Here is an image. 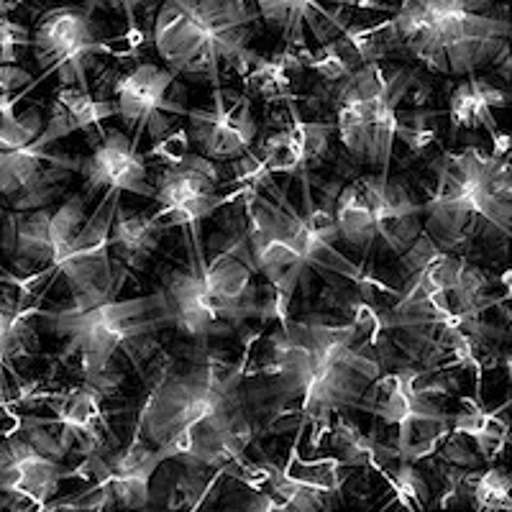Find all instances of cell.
Wrapping results in <instances>:
<instances>
[{"label": "cell", "mask_w": 512, "mask_h": 512, "mask_svg": "<svg viewBox=\"0 0 512 512\" xmlns=\"http://www.w3.org/2000/svg\"><path fill=\"white\" fill-rule=\"evenodd\" d=\"M382 474L387 477V484L392 489V500L397 502L405 510H425L428 502H431V487L425 482V477L420 474V469L410 461L395 459L392 469H382Z\"/></svg>", "instance_id": "obj_38"}, {"label": "cell", "mask_w": 512, "mask_h": 512, "mask_svg": "<svg viewBox=\"0 0 512 512\" xmlns=\"http://www.w3.org/2000/svg\"><path fill=\"white\" fill-rule=\"evenodd\" d=\"M256 26L251 0H162L152 41L177 77L221 88L223 77L244 75L259 57Z\"/></svg>", "instance_id": "obj_5"}, {"label": "cell", "mask_w": 512, "mask_h": 512, "mask_svg": "<svg viewBox=\"0 0 512 512\" xmlns=\"http://www.w3.org/2000/svg\"><path fill=\"white\" fill-rule=\"evenodd\" d=\"M390 21L402 52L438 75H474L510 52L507 0H400Z\"/></svg>", "instance_id": "obj_4"}, {"label": "cell", "mask_w": 512, "mask_h": 512, "mask_svg": "<svg viewBox=\"0 0 512 512\" xmlns=\"http://www.w3.org/2000/svg\"><path fill=\"white\" fill-rule=\"evenodd\" d=\"M507 408H510V402H505V408L487 410L477 400H469L461 413L451 415V431L469 438L484 464H495L510 438Z\"/></svg>", "instance_id": "obj_28"}, {"label": "cell", "mask_w": 512, "mask_h": 512, "mask_svg": "<svg viewBox=\"0 0 512 512\" xmlns=\"http://www.w3.org/2000/svg\"><path fill=\"white\" fill-rule=\"evenodd\" d=\"M187 136L195 152L218 164L244 157L259 136L254 103L246 93L216 88L208 105L187 108Z\"/></svg>", "instance_id": "obj_16"}, {"label": "cell", "mask_w": 512, "mask_h": 512, "mask_svg": "<svg viewBox=\"0 0 512 512\" xmlns=\"http://www.w3.org/2000/svg\"><path fill=\"white\" fill-rule=\"evenodd\" d=\"M152 185V200L159 205L154 218L159 226L164 231L177 226L192 233H200V223L218 213L221 205L239 200L249 190L241 187L239 192H221V164L198 152H190L180 164L159 169Z\"/></svg>", "instance_id": "obj_14"}, {"label": "cell", "mask_w": 512, "mask_h": 512, "mask_svg": "<svg viewBox=\"0 0 512 512\" xmlns=\"http://www.w3.org/2000/svg\"><path fill=\"white\" fill-rule=\"evenodd\" d=\"M241 203L251 259L259 277H264L272 290L274 318L280 323L290 315L295 292L308 290L313 267L336 272L338 277H351L359 287L367 282L361 267L336 254L333 244L320 241L310 231L290 200L282 198L280 203H274L259 192V187H249L241 195Z\"/></svg>", "instance_id": "obj_6"}, {"label": "cell", "mask_w": 512, "mask_h": 512, "mask_svg": "<svg viewBox=\"0 0 512 512\" xmlns=\"http://www.w3.org/2000/svg\"><path fill=\"white\" fill-rule=\"evenodd\" d=\"M192 152L190 136H187L185 126H175L172 131L157 139L152 144L149 152H144V159H152V162H159L162 167H172V164H180L187 154Z\"/></svg>", "instance_id": "obj_41"}, {"label": "cell", "mask_w": 512, "mask_h": 512, "mask_svg": "<svg viewBox=\"0 0 512 512\" xmlns=\"http://www.w3.org/2000/svg\"><path fill=\"white\" fill-rule=\"evenodd\" d=\"M85 218L88 200L82 195H64L44 208L3 213V259H8L21 282L47 280Z\"/></svg>", "instance_id": "obj_10"}, {"label": "cell", "mask_w": 512, "mask_h": 512, "mask_svg": "<svg viewBox=\"0 0 512 512\" xmlns=\"http://www.w3.org/2000/svg\"><path fill=\"white\" fill-rule=\"evenodd\" d=\"M395 456L400 461H418L431 459L443 443V438L451 433V413L441 408V402L423 400L410 410L400 423L395 425Z\"/></svg>", "instance_id": "obj_26"}, {"label": "cell", "mask_w": 512, "mask_h": 512, "mask_svg": "<svg viewBox=\"0 0 512 512\" xmlns=\"http://www.w3.org/2000/svg\"><path fill=\"white\" fill-rule=\"evenodd\" d=\"M346 39L354 44L356 54H359L361 64L364 62H379V59H387L392 52H400V41H397L395 26L392 21H382V24L361 26V24H346V29L341 31Z\"/></svg>", "instance_id": "obj_37"}, {"label": "cell", "mask_w": 512, "mask_h": 512, "mask_svg": "<svg viewBox=\"0 0 512 512\" xmlns=\"http://www.w3.org/2000/svg\"><path fill=\"white\" fill-rule=\"evenodd\" d=\"M287 113H290V128L292 139H295L300 157H303L305 169L315 167L323 162V157L331 149V136L336 134V126L326 121H303L295 108V100H287Z\"/></svg>", "instance_id": "obj_36"}, {"label": "cell", "mask_w": 512, "mask_h": 512, "mask_svg": "<svg viewBox=\"0 0 512 512\" xmlns=\"http://www.w3.org/2000/svg\"><path fill=\"white\" fill-rule=\"evenodd\" d=\"M0 233H3V210H0ZM0 274H8L6 264H3V251H0Z\"/></svg>", "instance_id": "obj_46"}, {"label": "cell", "mask_w": 512, "mask_h": 512, "mask_svg": "<svg viewBox=\"0 0 512 512\" xmlns=\"http://www.w3.org/2000/svg\"><path fill=\"white\" fill-rule=\"evenodd\" d=\"M264 26L280 34L285 49L308 52V34L315 44L336 39L349 24L346 8L361 0H251Z\"/></svg>", "instance_id": "obj_18"}, {"label": "cell", "mask_w": 512, "mask_h": 512, "mask_svg": "<svg viewBox=\"0 0 512 512\" xmlns=\"http://www.w3.org/2000/svg\"><path fill=\"white\" fill-rule=\"evenodd\" d=\"M26 297H29L26 290L21 295L0 290V384L6 372L18 379V361L31 359L39 351V331H36L39 310L26 303Z\"/></svg>", "instance_id": "obj_25"}, {"label": "cell", "mask_w": 512, "mask_h": 512, "mask_svg": "<svg viewBox=\"0 0 512 512\" xmlns=\"http://www.w3.org/2000/svg\"><path fill=\"white\" fill-rule=\"evenodd\" d=\"M392 354L387 333L369 338L351 320L287 318L267 336L254 379L262 382V397L274 413H297L300 425L313 428L310 441L315 448L333 415L359 410L361 395L390 369Z\"/></svg>", "instance_id": "obj_2"}, {"label": "cell", "mask_w": 512, "mask_h": 512, "mask_svg": "<svg viewBox=\"0 0 512 512\" xmlns=\"http://www.w3.org/2000/svg\"><path fill=\"white\" fill-rule=\"evenodd\" d=\"M77 6H82L88 13H116V16L126 18L128 29H136V13L149 8L157 0H75Z\"/></svg>", "instance_id": "obj_43"}, {"label": "cell", "mask_w": 512, "mask_h": 512, "mask_svg": "<svg viewBox=\"0 0 512 512\" xmlns=\"http://www.w3.org/2000/svg\"><path fill=\"white\" fill-rule=\"evenodd\" d=\"M431 198L420 203L423 231L451 254L477 246L505 251L512 233L510 152L464 146L443 152L433 164Z\"/></svg>", "instance_id": "obj_3"}, {"label": "cell", "mask_w": 512, "mask_h": 512, "mask_svg": "<svg viewBox=\"0 0 512 512\" xmlns=\"http://www.w3.org/2000/svg\"><path fill=\"white\" fill-rule=\"evenodd\" d=\"M29 90L0 98V149H21L29 146L44 128V111L39 105H21Z\"/></svg>", "instance_id": "obj_31"}, {"label": "cell", "mask_w": 512, "mask_h": 512, "mask_svg": "<svg viewBox=\"0 0 512 512\" xmlns=\"http://www.w3.org/2000/svg\"><path fill=\"white\" fill-rule=\"evenodd\" d=\"M333 218H336L338 239L359 254H369L372 246L377 244L372 208H369V200L361 190L359 180L341 187V192L336 195V205H333Z\"/></svg>", "instance_id": "obj_29"}, {"label": "cell", "mask_w": 512, "mask_h": 512, "mask_svg": "<svg viewBox=\"0 0 512 512\" xmlns=\"http://www.w3.org/2000/svg\"><path fill=\"white\" fill-rule=\"evenodd\" d=\"M36 318L62 341L59 359H77L82 382H95L111 372L118 354L141 367L152 354L154 336L172 328V310L162 290L128 300H103L90 308L39 310Z\"/></svg>", "instance_id": "obj_7"}, {"label": "cell", "mask_w": 512, "mask_h": 512, "mask_svg": "<svg viewBox=\"0 0 512 512\" xmlns=\"http://www.w3.org/2000/svg\"><path fill=\"white\" fill-rule=\"evenodd\" d=\"M341 461L336 456H328V459H318V461H300L297 459V443L292 446L290 461H287L285 472H290L292 477L305 482L308 487L320 489V492H326V495L336 497L341 500V487H344V474H341Z\"/></svg>", "instance_id": "obj_39"}, {"label": "cell", "mask_w": 512, "mask_h": 512, "mask_svg": "<svg viewBox=\"0 0 512 512\" xmlns=\"http://www.w3.org/2000/svg\"><path fill=\"white\" fill-rule=\"evenodd\" d=\"M512 477L502 466L489 464L484 472L474 469L469 479V502L474 510L482 512H510L512 510Z\"/></svg>", "instance_id": "obj_35"}, {"label": "cell", "mask_w": 512, "mask_h": 512, "mask_svg": "<svg viewBox=\"0 0 512 512\" xmlns=\"http://www.w3.org/2000/svg\"><path fill=\"white\" fill-rule=\"evenodd\" d=\"M72 436L57 420L24 418L0 436V507L44 510L64 479L75 477L67 466Z\"/></svg>", "instance_id": "obj_9"}, {"label": "cell", "mask_w": 512, "mask_h": 512, "mask_svg": "<svg viewBox=\"0 0 512 512\" xmlns=\"http://www.w3.org/2000/svg\"><path fill=\"white\" fill-rule=\"evenodd\" d=\"M162 233L154 210H128L118 203L108 231V251L116 272L121 277L126 272H141L159 251Z\"/></svg>", "instance_id": "obj_24"}, {"label": "cell", "mask_w": 512, "mask_h": 512, "mask_svg": "<svg viewBox=\"0 0 512 512\" xmlns=\"http://www.w3.org/2000/svg\"><path fill=\"white\" fill-rule=\"evenodd\" d=\"M185 231L187 259L182 267H167L162 272V292L167 297L169 310H172V328L185 333L187 338H195L200 346H205L210 338H226L236 333V328L221 315V310L210 303L203 292L195 272V259H192V239L190 231Z\"/></svg>", "instance_id": "obj_19"}, {"label": "cell", "mask_w": 512, "mask_h": 512, "mask_svg": "<svg viewBox=\"0 0 512 512\" xmlns=\"http://www.w3.org/2000/svg\"><path fill=\"white\" fill-rule=\"evenodd\" d=\"M77 175L82 177V198H93L100 190H118L152 198L154 185L144 154L131 144L121 128L100 131L88 157L80 159Z\"/></svg>", "instance_id": "obj_17"}, {"label": "cell", "mask_w": 512, "mask_h": 512, "mask_svg": "<svg viewBox=\"0 0 512 512\" xmlns=\"http://www.w3.org/2000/svg\"><path fill=\"white\" fill-rule=\"evenodd\" d=\"M105 400L108 397L88 382H82L77 387H72V390H64L59 395L49 397V408L57 415V423L70 433L82 456L108 451L105 448L108 423H105L103 415Z\"/></svg>", "instance_id": "obj_22"}, {"label": "cell", "mask_w": 512, "mask_h": 512, "mask_svg": "<svg viewBox=\"0 0 512 512\" xmlns=\"http://www.w3.org/2000/svg\"><path fill=\"white\" fill-rule=\"evenodd\" d=\"M34 88L31 72L18 67V64H0V98H11V95L21 93V90Z\"/></svg>", "instance_id": "obj_44"}, {"label": "cell", "mask_w": 512, "mask_h": 512, "mask_svg": "<svg viewBox=\"0 0 512 512\" xmlns=\"http://www.w3.org/2000/svg\"><path fill=\"white\" fill-rule=\"evenodd\" d=\"M31 31L8 16H0V64H18L21 49H29Z\"/></svg>", "instance_id": "obj_42"}, {"label": "cell", "mask_w": 512, "mask_h": 512, "mask_svg": "<svg viewBox=\"0 0 512 512\" xmlns=\"http://www.w3.org/2000/svg\"><path fill=\"white\" fill-rule=\"evenodd\" d=\"M116 116L131 131V144L139 149L141 139L152 144L177 126V118L187 116V90L169 67L144 62L121 72L113 80Z\"/></svg>", "instance_id": "obj_13"}, {"label": "cell", "mask_w": 512, "mask_h": 512, "mask_svg": "<svg viewBox=\"0 0 512 512\" xmlns=\"http://www.w3.org/2000/svg\"><path fill=\"white\" fill-rule=\"evenodd\" d=\"M259 162H262L264 172L269 177L272 175H303L305 164L300 157V149H297L295 139H292L290 128L282 126L280 131H274L264 139L262 149L256 152Z\"/></svg>", "instance_id": "obj_40"}, {"label": "cell", "mask_w": 512, "mask_h": 512, "mask_svg": "<svg viewBox=\"0 0 512 512\" xmlns=\"http://www.w3.org/2000/svg\"><path fill=\"white\" fill-rule=\"evenodd\" d=\"M328 438H331V446L336 451V459L341 461V466H372L377 472H382L387 461H395V451L382 443H377L374 438L364 436L359 431V425L351 423L344 413H336L328 425Z\"/></svg>", "instance_id": "obj_30"}, {"label": "cell", "mask_w": 512, "mask_h": 512, "mask_svg": "<svg viewBox=\"0 0 512 512\" xmlns=\"http://www.w3.org/2000/svg\"><path fill=\"white\" fill-rule=\"evenodd\" d=\"M510 105V88L492 77L477 72L461 77V82L448 95V121L451 131H487L492 149L510 152V139L500 131L497 111Z\"/></svg>", "instance_id": "obj_21"}, {"label": "cell", "mask_w": 512, "mask_h": 512, "mask_svg": "<svg viewBox=\"0 0 512 512\" xmlns=\"http://www.w3.org/2000/svg\"><path fill=\"white\" fill-rule=\"evenodd\" d=\"M441 113L428 111L423 105L397 108L395 116V141H402L413 154H425L441 139Z\"/></svg>", "instance_id": "obj_34"}, {"label": "cell", "mask_w": 512, "mask_h": 512, "mask_svg": "<svg viewBox=\"0 0 512 512\" xmlns=\"http://www.w3.org/2000/svg\"><path fill=\"white\" fill-rule=\"evenodd\" d=\"M359 185L372 208L377 241L400 256L423 231L420 203H415L408 187L395 180L390 172L361 175Z\"/></svg>", "instance_id": "obj_20"}, {"label": "cell", "mask_w": 512, "mask_h": 512, "mask_svg": "<svg viewBox=\"0 0 512 512\" xmlns=\"http://www.w3.org/2000/svg\"><path fill=\"white\" fill-rule=\"evenodd\" d=\"M24 0H0V16H8V13L16 11Z\"/></svg>", "instance_id": "obj_45"}, {"label": "cell", "mask_w": 512, "mask_h": 512, "mask_svg": "<svg viewBox=\"0 0 512 512\" xmlns=\"http://www.w3.org/2000/svg\"><path fill=\"white\" fill-rule=\"evenodd\" d=\"M359 64V54L344 34H338L336 39L326 41V44H318V49H308L303 57L305 70L318 75L323 82H331V85L346 80Z\"/></svg>", "instance_id": "obj_32"}, {"label": "cell", "mask_w": 512, "mask_h": 512, "mask_svg": "<svg viewBox=\"0 0 512 512\" xmlns=\"http://www.w3.org/2000/svg\"><path fill=\"white\" fill-rule=\"evenodd\" d=\"M423 80L410 67L364 62L338 82L336 134L356 164L390 172L395 152V116L402 103L420 105L413 95Z\"/></svg>", "instance_id": "obj_8"}, {"label": "cell", "mask_w": 512, "mask_h": 512, "mask_svg": "<svg viewBox=\"0 0 512 512\" xmlns=\"http://www.w3.org/2000/svg\"><path fill=\"white\" fill-rule=\"evenodd\" d=\"M267 464V487L274 497H280L290 512H318V510H331L336 497L320 492V489L308 487L305 482L292 477L285 469H277L274 464L264 461Z\"/></svg>", "instance_id": "obj_33"}, {"label": "cell", "mask_w": 512, "mask_h": 512, "mask_svg": "<svg viewBox=\"0 0 512 512\" xmlns=\"http://www.w3.org/2000/svg\"><path fill=\"white\" fill-rule=\"evenodd\" d=\"M121 203V192L105 190L93 216L82 221L70 246L59 256L49 277H62L67 292L72 295L70 308H90L116 295L121 277H116L111 251H108V231H111L113 213Z\"/></svg>", "instance_id": "obj_12"}, {"label": "cell", "mask_w": 512, "mask_h": 512, "mask_svg": "<svg viewBox=\"0 0 512 512\" xmlns=\"http://www.w3.org/2000/svg\"><path fill=\"white\" fill-rule=\"evenodd\" d=\"M118 113V105L113 98H98L90 90H80L75 85H59L57 95H54L52 111L44 121L41 134L31 141V146L44 149V146H54L64 136L75 134V131H103L100 123L105 118H113Z\"/></svg>", "instance_id": "obj_23"}, {"label": "cell", "mask_w": 512, "mask_h": 512, "mask_svg": "<svg viewBox=\"0 0 512 512\" xmlns=\"http://www.w3.org/2000/svg\"><path fill=\"white\" fill-rule=\"evenodd\" d=\"M80 157L57 152L54 146L0 149V205L8 210H34L62 200Z\"/></svg>", "instance_id": "obj_15"}, {"label": "cell", "mask_w": 512, "mask_h": 512, "mask_svg": "<svg viewBox=\"0 0 512 512\" xmlns=\"http://www.w3.org/2000/svg\"><path fill=\"white\" fill-rule=\"evenodd\" d=\"M305 52L285 49L277 57H256L244 72V88L249 98H262L267 103H287L295 100V80L300 77Z\"/></svg>", "instance_id": "obj_27"}, {"label": "cell", "mask_w": 512, "mask_h": 512, "mask_svg": "<svg viewBox=\"0 0 512 512\" xmlns=\"http://www.w3.org/2000/svg\"><path fill=\"white\" fill-rule=\"evenodd\" d=\"M244 359L192 351L172 361L139 413L136 436L154 448L159 461L180 459L208 469H231L244 461L254 441L249 387Z\"/></svg>", "instance_id": "obj_1"}, {"label": "cell", "mask_w": 512, "mask_h": 512, "mask_svg": "<svg viewBox=\"0 0 512 512\" xmlns=\"http://www.w3.org/2000/svg\"><path fill=\"white\" fill-rule=\"evenodd\" d=\"M29 49L44 77H57L59 85L90 90V64L95 54H108V44L95 29L93 13L77 3L47 8L31 29Z\"/></svg>", "instance_id": "obj_11"}]
</instances>
